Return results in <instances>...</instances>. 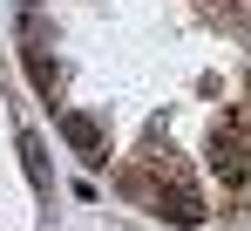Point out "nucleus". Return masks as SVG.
<instances>
[{
    "label": "nucleus",
    "instance_id": "obj_4",
    "mask_svg": "<svg viewBox=\"0 0 251 231\" xmlns=\"http://www.w3.org/2000/svg\"><path fill=\"white\" fill-rule=\"evenodd\" d=\"M34 7H41V0H34Z\"/></svg>",
    "mask_w": 251,
    "mask_h": 231
},
{
    "label": "nucleus",
    "instance_id": "obj_2",
    "mask_svg": "<svg viewBox=\"0 0 251 231\" xmlns=\"http://www.w3.org/2000/svg\"><path fill=\"white\" fill-rule=\"evenodd\" d=\"M61 136H68V143H75L88 163H102V156H109V136H102V122H95V116H82V109H61Z\"/></svg>",
    "mask_w": 251,
    "mask_h": 231
},
{
    "label": "nucleus",
    "instance_id": "obj_1",
    "mask_svg": "<svg viewBox=\"0 0 251 231\" xmlns=\"http://www.w3.org/2000/svg\"><path fill=\"white\" fill-rule=\"evenodd\" d=\"M156 218H170L176 231H197V225H204V197L190 191L183 177H163V191H156Z\"/></svg>",
    "mask_w": 251,
    "mask_h": 231
},
{
    "label": "nucleus",
    "instance_id": "obj_3",
    "mask_svg": "<svg viewBox=\"0 0 251 231\" xmlns=\"http://www.w3.org/2000/svg\"><path fill=\"white\" fill-rule=\"evenodd\" d=\"M21 156H27V177L48 184V150H41V136H21Z\"/></svg>",
    "mask_w": 251,
    "mask_h": 231
}]
</instances>
